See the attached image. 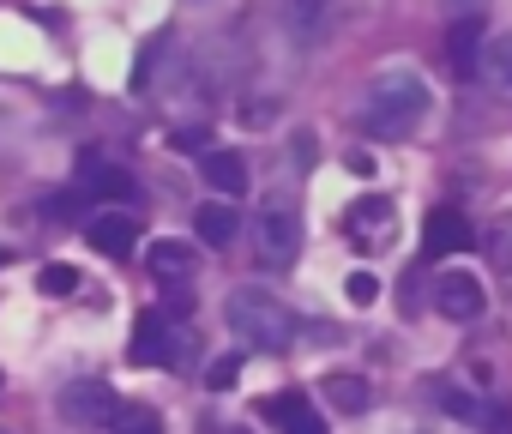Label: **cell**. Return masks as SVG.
<instances>
[{
    "label": "cell",
    "mask_w": 512,
    "mask_h": 434,
    "mask_svg": "<svg viewBox=\"0 0 512 434\" xmlns=\"http://www.w3.org/2000/svg\"><path fill=\"white\" fill-rule=\"evenodd\" d=\"M428 109H434V91H428V79L416 67H380L368 79V91H362V127L374 139H386V145L410 139L428 121Z\"/></svg>",
    "instance_id": "cell-1"
},
{
    "label": "cell",
    "mask_w": 512,
    "mask_h": 434,
    "mask_svg": "<svg viewBox=\"0 0 512 434\" xmlns=\"http://www.w3.org/2000/svg\"><path fill=\"white\" fill-rule=\"evenodd\" d=\"M223 320L235 338H247L253 350H284L296 338V314L272 296V290H235L223 302Z\"/></svg>",
    "instance_id": "cell-2"
},
{
    "label": "cell",
    "mask_w": 512,
    "mask_h": 434,
    "mask_svg": "<svg viewBox=\"0 0 512 434\" xmlns=\"http://www.w3.org/2000/svg\"><path fill=\"white\" fill-rule=\"evenodd\" d=\"M55 410H61V422H73V428H115V416H121V404H115V392H109L103 380H73V386H61Z\"/></svg>",
    "instance_id": "cell-3"
},
{
    "label": "cell",
    "mask_w": 512,
    "mask_h": 434,
    "mask_svg": "<svg viewBox=\"0 0 512 434\" xmlns=\"http://www.w3.org/2000/svg\"><path fill=\"white\" fill-rule=\"evenodd\" d=\"M260 260L272 266V272H284V266H296V254H302V217L290 211V205H266L260 211Z\"/></svg>",
    "instance_id": "cell-4"
},
{
    "label": "cell",
    "mask_w": 512,
    "mask_h": 434,
    "mask_svg": "<svg viewBox=\"0 0 512 434\" xmlns=\"http://www.w3.org/2000/svg\"><path fill=\"white\" fill-rule=\"evenodd\" d=\"M392 230H398V217H392V199L386 193H362L344 211V236L356 248H392Z\"/></svg>",
    "instance_id": "cell-5"
},
{
    "label": "cell",
    "mask_w": 512,
    "mask_h": 434,
    "mask_svg": "<svg viewBox=\"0 0 512 434\" xmlns=\"http://www.w3.org/2000/svg\"><path fill=\"white\" fill-rule=\"evenodd\" d=\"M73 175H79V193H91V199H121V205H133V193H139V181H133L121 163H109L103 151H85Z\"/></svg>",
    "instance_id": "cell-6"
},
{
    "label": "cell",
    "mask_w": 512,
    "mask_h": 434,
    "mask_svg": "<svg viewBox=\"0 0 512 434\" xmlns=\"http://www.w3.org/2000/svg\"><path fill=\"white\" fill-rule=\"evenodd\" d=\"M434 308L464 326V320H476V314L488 308V290H482V278H470V272H440V278H434Z\"/></svg>",
    "instance_id": "cell-7"
},
{
    "label": "cell",
    "mask_w": 512,
    "mask_h": 434,
    "mask_svg": "<svg viewBox=\"0 0 512 434\" xmlns=\"http://www.w3.org/2000/svg\"><path fill=\"white\" fill-rule=\"evenodd\" d=\"M332 7L338 0H278V19H284L296 49H314L326 37V25H332Z\"/></svg>",
    "instance_id": "cell-8"
},
{
    "label": "cell",
    "mask_w": 512,
    "mask_h": 434,
    "mask_svg": "<svg viewBox=\"0 0 512 434\" xmlns=\"http://www.w3.org/2000/svg\"><path fill=\"white\" fill-rule=\"evenodd\" d=\"M85 236L97 242V254L127 260V254H133V242H139V224H133V211H97L91 224H85Z\"/></svg>",
    "instance_id": "cell-9"
},
{
    "label": "cell",
    "mask_w": 512,
    "mask_h": 434,
    "mask_svg": "<svg viewBox=\"0 0 512 434\" xmlns=\"http://www.w3.org/2000/svg\"><path fill=\"white\" fill-rule=\"evenodd\" d=\"M133 362H139V368H169V362H181V350H175V338H169V320H163V314H139Z\"/></svg>",
    "instance_id": "cell-10"
},
{
    "label": "cell",
    "mask_w": 512,
    "mask_h": 434,
    "mask_svg": "<svg viewBox=\"0 0 512 434\" xmlns=\"http://www.w3.org/2000/svg\"><path fill=\"white\" fill-rule=\"evenodd\" d=\"M464 242H470L464 211H452V205H434V211H428V224H422V248H428L434 260H446V254H458Z\"/></svg>",
    "instance_id": "cell-11"
},
{
    "label": "cell",
    "mask_w": 512,
    "mask_h": 434,
    "mask_svg": "<svg viewBox=\"0 0 512 434\" xmlns=\"http://www.w3.org/2000/svg\"><path fill=\"white\" fill-rule=\"evenodd\" d=\"M199 175H205V187L223 193V199H241V193H247V163H241L235 151H205V157H199Z\"/></svg>",
    "instance_id": "cell-12"
},
{
    "label": "cell",
    "mask_w": 512,
    "mask_h": 434,
    "mask_svg": "<svg viewBox=\"0 0 512 434\" xmlns=\"http://www.w3.org/2000/svg\"><path fill=\"white\" fill-rule=\"evenodd\" d=\"M266 416H272L284 434H326V422H320V410L308 404V392H278V398L266 404Z\"/></svg>",
    "instance_id": "cell-13"
},
{
    "label": "cell",
    "mask_w": 512,
    "mask_h": 434,
    "mask_svg": "<svg viewBox=\"0 0 512 434\" xmlns=\"http://www.w3.org/2000/svg\"><path fill=\"white\" fill-rule=\"evenodd\" d=\"M235 230H241V217H235V205H229V199H211V205H199V211H193V236H199V242H211V248H229V242H235Z\"/></svg>",
    "instance_id": "cell-14"
},
{
    "label": "cell",
    "mask_w": 512,
    "mask_h": 434,
    "mask_svg": "<svg viewBox=\"0 0 512 434\" xmlns=\"http://www.w3.org/2000/svg\"><path fill=\"white\" fill-rule=\"evenodd\" d=\"M476 79L494 91V97H512V31L482 43V61H476Z\"/></svg>",
    "instance_id": "cell-15"
},
{
    "label": "cell",
    "mask_w": 512,
    "mask_h": 434,
    "mask_svg": "<svg viewBox=\"0 0 512 434\" xmlns=\"http://www.w3.org/2000/svg\"><path fill=\"white\" fill-rule=\"evenodd\" d=\"M320 392H326V404H332V410H344V416H362V410L374 404V386H368L362 374H326V380H320Z\"/></svg>",
    "instance_id": "cell-16"
},
{
    "label": "cell",
    "mask_w": 512,
    "mask_h": 434,
    "mask_svg": "<svg viewBox=\"0 0 512 434\" xmlns=\"http://www.w3.org/2000/svg\"><path fill=\"white\" fill-rule=\"evenodd\" d=\"M446 55H452L458 73H476V61H482V19H458L452 37H446Z\"/></svg>",
    "instance_id": "cell-17"
},
{
    "label": "cell",
    "mask_w": 512,
    "mask_h": 434,
    "mask_svg": "<svg viewBox=\"0 0 512 434\" xmlns=\"http://www.w3.org/2000/svg\"><path fill=\"white\" fill-rule=\"evenodd\" d=\"M145 260H151L157 278H187V272H193V248H187V242H151Z\"/></svg>",
    "instance_id": "cell-18"
},
{
    "label": "cell",
    "mask_w": 512,
    "mask_h": 434,
    "mask_svg": "<svg viewBox=\"0 0 512 434\" xmlns=\"http://www.w3.org/2000/svg\"><path fill=\"white\" fill-rule=\"evenodd\" d=\"M109 434H163V416L157 410H145V404H127L121 416H115V428Z\"/></svg>",
    "instance_id": "cell-19"
},
{
    "label": "cell",
    "mask_w": 512,
    "mask_h": 434,
    "mask_svg": "<svg viewBox=\"0 0 512 434\" xmlns=\"http://www.w3.org/2000/svg\"><path fill=\"white\" fill-rule=\"evenodd\" d=\"M476 428H482V434H512V398H482Z\"/></svg>",
    "instance_id": "cell-20"
},
{
    "label": "cell",
    "mask_w": 512,
    "mask_h": 434,
    "mask_svg": "<svg viewBox=\"0 0 512 434\" xmlns=\"http://www.w3.org/2000/svg\"><path fill=\"white\" fill-rule=\"evenodd\" d=\"M37 284H43V296H73V290H79V266H61V260H55V266H43Z\"/></svg>",
    "instance_id": "cell-21"
},
{
    "label": "cell",
    "mask_w": 512,
    "mask_h": 434,
    "mask_svg": "<svg viewBox=\"0 0 512 434\" xmlns=\"http://www.w3.org/2000/svg\"><path fill=\"white\" fill-rule=\"evenodd\" d=\"M434 398H440L452 416H464V422H476V410H482V398H470V392H458V386H446V380H434Z\"/></svg>",
    "instance_id": "cell-22"
},
{
    "label": "cell",
    "mask_w": 512,
    "mask_h": 434,
    "mask_svg": "<svg viewBox=\"0 0 512 434\" xmlns=\"http://www.w3.org/2000/svg\"><path fill=\"white\" fill-rule=\"evenodd\" d=\"M344 296H350L356 308H374V296H380V278H374V272H350V284H344Z\"/></svg>",
    "instance_id": "cell-23"
},
{
    "label": "cell",
    "mask_w": 512,
    "mask_h": 434,
    "mask_svg": "<svg viewBox=\"0 0 512 434\" xmlns=\"http://www.w3.org/2000/svg\"><path fill=\"white\" fill-rule=\"evenodd\" d=\"M235 374H241V362H235V356H217V362L205 368V386H211V392H229Z\"/></svg>",
    "instance_id": "cell-24"
},
{
    "label": "cell",
    "mask_w": 512,
    "mask_h": 434,
    "mask_svg": "<svg viewBox=\"0 0 512 434\" xmlns=\"http://www.w3.org/2000/svg\"><path fill=\"white\" fill-rule=\"evenodd\" d=\"M175 151H205V127H175Z\"/></svg>",
    "instance_id": "cell-25"
},
{
    "label": "cell",
    "mask_w": 512,
    "mask_h": 434,
    "mask_svg": "<svg viewBox=\"0 0 512 434\" xmlns=\"http://www.w3.org/2000/svg\"><path fill=\"white\" fill-rule=\"evenodd\" d=\"M446 7H452L458 19H482V7H488V0H446Z\"/></svg>",
    "instance_id": "cell-26"
},
{
    "label": "cell",
    "mask_w": 512,
    "mask_h": 434,
    "mask_svg": "<svg viewBox=\"0 0 512 434\" xmlns=\"http://www.w3.org/2000/svg\"><path fill=\"white\" fill-rule=\"evenodd\" d=\"M0 266H7V254H0Z\"/></svg>",
    "instance_id": "cell-27"
},
{
    "label": "cell",
    "mask_w": 512,
    "mask_h": 434,
    "mask_svg": "<svg viewBox=\"0 0 512 434\" xmlns=\"http://www.w3.org/2000/svg\"><path fill=\"white\" fill-rule=\"evenodd\" d=\"M193 7H205V0H193Z\"/></svg>",
    "instance_id": "cell-28"
},
{
    "label": "cell",
    "mask_w": 512,
    "mask_h": 434,
    "mask_svg": "<svg viewBox=\"0 0 512 434\" xmlns=\"http://www.w3.org/2000/svg\"><path fill=\"white\" fill-rule=\"evenodd\" d=\"M0 434H7V428H0Z\"/></svg>",
    "instance_id": "cell-29"
}]
</instances>
